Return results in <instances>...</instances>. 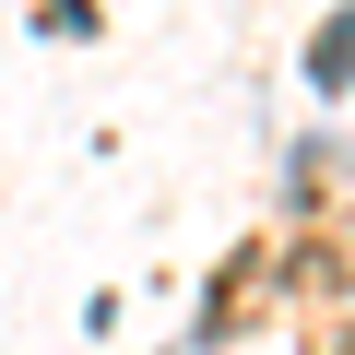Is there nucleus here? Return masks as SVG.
<instances>
[{
	"label": "nucleus",
	"instance_id": "1",
	"mask_svg": "<svg viewBox=\"0 0 355 355\" xmlns=\"http://www.w3.org/2000/svg\"><path fill=\"white\" fill-rule=\"evenodd\" d=\"M284 284H296V308H343V284H355V272H343V249H331V237H308V249L284 261Z\"/></svg>",
	"mask_w": 355,
	"mask_h": 355
}]
</instances>
